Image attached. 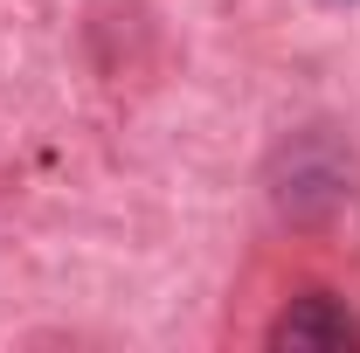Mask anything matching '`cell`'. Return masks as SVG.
I'll return each instance as SVG.
<instances>
[{
  "label": "cell",
  "instance_id": "cell-2",
  "mask_svg": "<svg viewBox=\"0 0 360 353\" xmlns=\"http://www.w3.org/2000/svg\"><path fill=\"white\" fill-rule=\"evenodd\" d=\"M270 347L277 353H354L360 347V319L333 291H305V298H291V305L277 312Z\"/></svg>",
  "mask_w": 360,
  "mask_h": 353
},
{
  "label": "cell",
  "instance_id": "cell-1",
  "mask_svg": "<svg viewBox=\"0 0 360 353\" xmlns=\"http://www.w3.org/2000/svg\"><path fill=\"white\" fill-rule=\"evenodd\" d=\"M347 194H354V187H347V160H340L326 139H298V146L284 153V174H277V208H284L291 222L333 215Z\"/></svg>",
  "mask_w": 360,
  "mask_h": 353
}]
</instances>
